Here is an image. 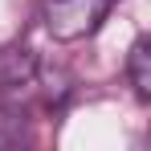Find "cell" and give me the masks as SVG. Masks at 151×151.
<instances>
[{"instance_id":"1","label":"cell","mask_w":151,"mask_h":151,"mask_svg":"<svg viewBox=\"0 0 151 151\" xmlns=\"http://www.w3.org/2000/svg\"><path fill=\"white\" fill-rule=\"evenodd\" d=\"M114 0H45V29L57 41H82L106 21Z\"/></svg>"},{"instance_id":"2","label":"cell","mask_w":151,"mask_h":151,"mask_svg":"<svg viewBox=\"0 0 151 151\" xmlns=\"http://www.w3.org/2000/svg\"><path fill=\"white\" fill-rule=\"evenodd\" d=\"M37 78V53L29 45H4L0 49V90H21Z\"/></svg>"},{"instance_id":"3","label":"cell","mask_w":151,"mask_h":151,"mask_svg":"<svg viewBox=\"0 0 151 151\" xmlns=\"http://www.w3.org/2000/svg\"><path fill=\"white\" fill-rule=\"evenodd\" d=\"M127 74H131V86L139 98H151V41L139 37L131 45V57H127Z\"/></svg>"}]
</instances>
